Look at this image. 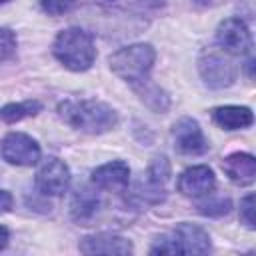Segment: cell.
<instances>
[{"label": "cell", "instance_id": "obj_12", "mask_svg": "<svg viewBox=\"0 0 256 256\" xmlns=\"http://www.w3.org/2000/svg\"><path fill=\"white\" fill-rule=\"evenodd\" d=\"M222 168H224L226 176L234 184H238V186H248V184L254 182V176H256V160L248 152H234V154H230L222 162Z\"/></svg>", "mask_w": 256, "mask_h": 256}, {"label": "cell", "instance_id": "obj_5", "mask_svg": "<svg viewBox=\"0 0 256 256\" xmlns=\"http://www.w3.org/2000/svg\"><path fill=\"white\" fill-rule=\"evenodd\" d=\"M216 42L226 54H232V56L246 54L252 48L250 30L240 18H228L220 22L216 30Z\"/></svg>", "mask_w": 256, "mask_h": 256}, {"label": "cell", "instance_id": "obj_11", "mask_svg": "<svg viewBox=\"0 0 256 256\" xmlns=\"http://www.w3.org/2000/svg\"><path fill=\"white\" fill-rule=\"evenodd\" d=\"M130 182V168L122 160L98 166L92 172V184L102 190H122Z\"/></svg>", "mask_w": 256, "mask_h": 256}, {"label": "cell", "instance_id": "obj_18", "mask_svg": "<svg viewBox=\"0 0 256 256\" xmlns=\"http://www.w3.org/2000/svg\"><path fill=\"white\" fill-rule=\"evenodd\" d=\"M16 52V36L8 28H0V60L12 58Z\"/></svg>", "mask_w": 256, "mask_h": 256}, {"label": "cell", "instance_id": "obj_7", "mask_svg": "<svg viewBox=\"0 0 256 256\" xmlns=\"http://www.w3.org/2000/svg\"><path fill=\"white\" fill-rule=\"evenodd\" d=\"M68 184H70V170L58 158L46 160L40 166V170L36 172V188L42 194H46V196H60V194H64Z\"/></svg>", "mask_w": 256, "mask_h": 256}, {"label": "cell", "instance_id": "obj_19", "mask_svg": "<svg viewBox=\"0 0 256 256\" xmlns=\"http://www.w3.org/2000/svg\"><path fill=\"white\" fill-rule=\"evenodd\" d=\"M78 0H40V6L44 12L52 14V16H60L64 12H68Z\"/></svg>", "mask_w": 256, "mask_h": 256}, {"label": "cell", "instance_id": "obj_10", "mask_svg": "<svg viewBox=\"0 0 256 256\" xmlns=\"http://www.w3.org/2000/svg\"><path fill=\"white\" fill-rule=\"evenodd\" d=\"M172 240L180 254H204L210 250V236L196 224H180L172 232Z\"/></svg>", "mask_w": 256, "mask_h": 256}, {"label": "cell", "instance_id": "obj_15", "mask_svg": "<svg viewBox=\"0 0 256 256\" xmlns=\"http://www.w3.org/2000/svg\"><path fill=\"white\" fill-rule=\"evenodd\" d=\"M42 110V104L38 100H26V102H12V104H6L0 108V118L8 124H14V122H20L22 118H28V116H36L38 112Z\"/></svg>", "mask_w": 256, "mask_h": 256}, {"label": "cell", "instance_id": "obj_3", "mask_svg": "<svg viewBox=\"0 0 256 256\" xmlns=\"http://www.w3.org/2000/svg\"><path fill=\"white\" fill-rule=\"evenodd\" d=\"M154 58L156 54L150 44H132L114 52L108 62L116 76H120L136 88L148 82V72L152 70Z\"/></svg>", "mask_w": 256, "mask_h": 256}, {"label": "cell", "instance_id": "obj_21", "mask_svg": "<svg viewBox=\"0 0 256 256\" xmlns=\"http://www.w3.org/2000/svg\"><path fill=\"white\" fill-rule=\"evenodd\" d=\"M12 208V196L6 190H0V212H8Z\"/></svg>", "mask_w": 256, "mask_h": 256}, {"label": "cell", "instance_id": "obj_9", "mask_svg": "<svg viewBox=\"0 0 256 256\" xmlns=\"http://www.w3.org/2000/svg\"><path fill=\"white\" fill-rule=\"evenodd\" d=\"M214 186H216L214 172L202 164L184 170L178 178V190L190 198H202V196L210 194L214 190Z\"/></svg>", "mask_w": 256, "mask_h": 256}, {"label": "cell", "instance_id": "obj_1", "mask_svg": "<svg viewBox=\"0 0 256 256\" xmlns=\"http://www.w3.org/2000/svg\"><path fill=\"white\" fill-rule=\"evenodd\" d=\"M58 110L64 122L88 134L108 132L118 124L116 110L98 100H66L58 106Z\"/></svg>", "mask_w": 256, "mask_h": 256}, {"label": "cell", "instance_id": "obj_6", "mask_svg": "<svg viewBox=\"0 0 256 256\" xmlns=\"http://www.w3.org/2000/svg\"><path fill=\"white\" fill-rule=\"evenodd\" d=\"M198 70L210 88H226L236 80V66L218 52H206L198 60Z\"/></svg>", "mask_w": 256, "mask_h": 256}, {"label": "cell", "instance_id": "obj_23", "mask_svg": "<svg viewBox=\"0 0 256 256\" xmlns=\"http://www.w3.org/2000/svg\"><path fill=\"white\" fill-rule=\"evenodd\" d=\"M194 2H198V4H210L212 0H194Z\"/></svg>", "mask_w": 256, "mask_h": 256}, {"label": "cell", "instance_id": "obj_17", "mask_svg": "<svg viewBox=\"0 0 256 256\" xmlns=\"http://www.w3.org/2000/svg\"><path fill=\"white\" fill-rule=\"evenodd\" d=\"M202 198L204 200L198 202V212L200 214H204V216H222V214H228V210H230V200L228 198H208V194L202 196Z\"/></svg>", "mask_w": 256, "mask_h": 256}, {"label": "cell", "instance_id": "obj_22", "mask_svg": "<svg viewBox=\"0 0 256 256\" xmlns=\"http://www.w3.org/2000/svg\"><path fill=\"white\" fill-rule=\"evenodd\" d=\"M8 240H10V232H8L4 226H0V250H4V248H6Z\"/></svg>", "mask_w": 256, "mask_h": 256}, {"label": "cell", "instance_id": "obj_14", "mask_svg": "<svg viewBox=\"0 0 256 256\" xmlns=\"http://www.w3.org/2000/svg\"><path fill=\"white\" fill-rule=\"evenodd\" d=\"M212 120L226 130H240L254 122L252 110L246 106H218L212 110Z\"/></svg>", "mask_w": 256, "mask_h": 256}, {"label": "cell", "instance_id": "obj_16", "mask_svg": "<svg viewBox=\"0 0 256 256\" xmlns=\"http://www.w3.org/2000/svg\"><path fill=\"white\" fill-rule=\"evenodd\" d=\"M98 200L88 190H78V194L72 200V216L76 220H88L96 212Z\"/></svg>", "mask_w": 256, "mask_h": 256}, {"label": "cell", "instance_id": "obj_20", "mask_svg": "<svg viewBox=\"0 0 256 256\" xmlns=\"http://www.w3.org/2000/svg\"><path fill=\"white\" fill-rule=\"evenodd\" d=\"M240 218L248 228H254V196L248 194L242 202H240Z\"/></svg>", "mask_w": 256, "mask_h": 256}, {"label": "cell", "instance_id": "obj_8", "mask_svg": "<svg viewBox=\"0 0 256 256\" xmlns=\"http://www.w3.org/2000/svg\"><path fill=\"white\" fill-rule=\"evenodd\" d=\"M172 136H174V146L180 154L198 156L208 150V142L198 122L192 118H180L172 128Z\"/></svg>", "mask_w": 256, "mask_h": 256}, {"label": "cell", "instance_id": "obj_4", "mask_svg": "<svg viewBox=\"0 0 256 256\" xmlns=\"http://www.w3.org/2000/svg\"><path fill=\"white\" fill-rule=\"evenodd\" d=\"M0 154L8 164L34 166L40 160V146L34 138L22 132H10L0 144Z\"/></svg>", "mask_w": 256, "mask_h": 256}, {"label": "cell", "instance_id": "obj_13", "mask_svg": "<svg viewBox=\"0 0 256 256\" xmlns=\"http://www.w3.org/2000/svg\"><path fill=\"white\" fill-rule=\"evenodd\" d=\"M80 252L84 254H130L132 244L116 234H96L80 242Z\"/></svg>", "mask_w": 256, "mask_h": 256}, {"label": "cell", "instance_id": "obj_2", "mask_svg": "<svg viewBox=\"0 0 256 256\" xmlns=\"http://www.w3.org/2000/svg\"><path fill=\"white\" fill-rule=\"evenodd\" d=\"M52 52L68 70H74V72L88 70L96 58L92 36L80 28L62 30L54 40Z\"/></svg>", "mask_w": 256, "mask_h": 256}, {"label": "cell", "instance_id": "obj_24", "mask_svg": "<svg viewBox=\"0 0 256 256\" xmlns=\"http://www.w3.org/2000/svg\"><path fill=\"white\" fill-rule=\"evenodd\" d=\"M6 2H10V0H0V4H6Z\"/></svg>", "mask_w": 256, "mask_h": 256}]
</instances>
